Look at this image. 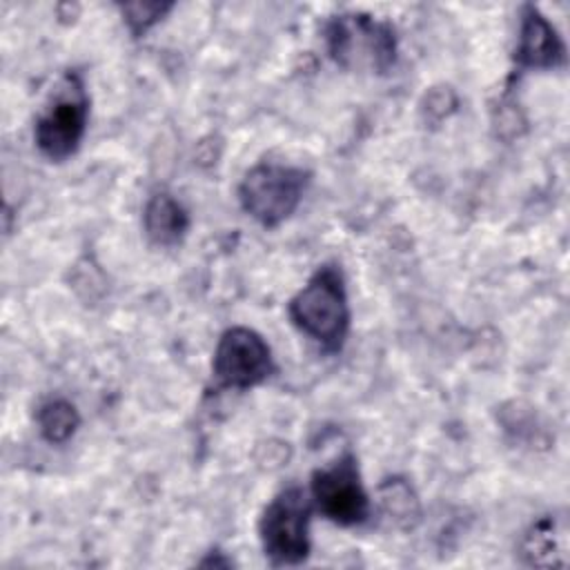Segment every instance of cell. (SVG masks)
Returning a JSON list of instances; mask_svg holds the SVG:
<instances>
[{
	"label": "cell",
	"mask_w": 570,
	"mask_h": 570,
	"mask_svg": "<svg viewBox=\"0 0 570 570\" xmlns=\"http://www.w3.org/2000/svg\"><path fill=\"white\" fill-rule=\"evenodd\" d=\"M289 316L301 332L325 350L336 352L350 327V305L341 272L321 267L292 298Z\"/></svg>",
	"instance_id": "1"
},
{
	"label": "cell",
	"mask_w": 570,
	"mask_h": 570,
	"mask_svg": "<svg viewBox=\"0 0 570 570\" xmlns=\"http://www.w3.org/2000/svg\"><path fill=\"white\" fill-rule=\"evenodd\" d=\"M309 174L301 167L263 163L249 169L238 187L243 209L265 227H276L298 207Z\"/></svg>",
	"instance_id": "2"
},
{
	"label": "cell",
	"mask_w": 570,
	"mask_h": 570,
	"mask_svg": "<svg viewBox=\"0 0 570 570\" xmlns=\"http://www.w3.org/2000/svg\"><path fill=\"white\" fill-rule=\"evenodd\" d=\"M312 505L301 488H287L265 508L258 532L265 554L281 566H294L309 554Z\"/></svg>",
	"instance_id": "3"
},
{
	"label": "cell",
	"mask_w": 570,
	"mask_h": 570,
	"mask_svg": "<svg viewBox=\"0 0 570 570\" xmlns=\"http://www.w3.org/2000/svg\"><path fill=\"white\" fill-rule=\"evenodd\" d=\"M87 111L85 87L76 73H69L36 120L33 138L38 149L51 160L69 158L85 136Z\"/></svg>",
	"instance_id": "4"
},
{
	"label": "cell",
	"mask_w": 570,
	"mask_h": 570,
	"mask_svg": "<svg viewBox=\"0 0 570 570\" xmlns=\"http://www.w3.org/2000/svg\"><path fill=\"white\" fill-rule=\"evenodd\" d=\"M327 45L343 67L385 71L394 62V33L387 24L363 13L336 16L327 27Z\"/></svg>",
	"instance_id": "5"
},
{
	"label": "cell",
	"mask_w": 570,
	"mask_h": 570,
	"mask_svg": "<svg viewBox=\"0 0 570 570\" xmlns=\"http://www.w3.org/2000/svg\"><path fill=\"white\" fill-rule=\"evenodd\" d=\"M312 497L316 508L338 525H358L370 514V499L352 454L312 474Z\"/></svg>",
	"instance_id": "6"
},
{
	"label": "cell",
	"mask_w": 570,
	"mask_h": 570,
	"mask_svg": "<svg viewBox=\"0 0 570 570\" xmlns=\"http://www.w3.org/2000/svg\"><path fill=\"white\" fill-rule=\"evenodd\" d=\"M274 370L269 345L249 327L227 330L214 352V376L220 387L247 390Z\"/></svg>",
	"instance_id": "7"
},
{
	"label": "cell",
	"mask_w": 570,
	"mask_h": 570,
	"mask_svg": "<svg viewBox=\"0 0 570 570\" xmlns=\"http://www.w3.org/2000/svg\"><path fill=\"white\" fill-rule=\"evenodd\" d=\"M566 60V47L554 27L534 9L525 7L517 45V62L528 69H550Z\"/></svg>",
	"instance_id": "8"
},
{
	"label": "cell",
	"mask_w": 570,
	"mask_h": 570,
	"mask_svg": "<svg viewBox=\"0 0 570 570\" xmlns=\"http://www.w3.org/2000/svg\"><path fill=\"white\" fill-rule=\"evenodd\" d=\"M521 554L525 563L550 568L568 566V528L563 519L543 517L530 525L521 541Z\"/></svg>",
	"instance_id": "9"
},
{
	"label": "cell",
	"mask_w": 570,
	"mask_h": 570,
	"mask_svg": "<svg viewBox=\"0 0 570 570\" xmlns=\"http://www.w3.org/2000/svg\"><path fill=\"white\" fill-rule=\"evenodd\" d=\"M142 220H145V232L151 238V243L163 245V247H171V245L180 243L189 227L187 212L169 194L151 196L145 207Z\"/></svg>",
	"instance_id": "10"
},
{
	"label": "cell",
	"mask_w": 570,
	"mask_h": 570,
	"mask_svg": "<svg viewBox=\"0 0 570 570\" xmlns=\"http://www.w3.org/2000/svg\"><path fill=\"white\" fill-rule=\"evenodd\" d=\"M78 423H80V416H78L76 407L69 401L53 399V401H47L38 410L40 434L49 443H65L67 439H71V434L76 432Z\"/></svg>",
	"instance_id": "11"
},
{
	"label": "cell",
	"mask_w": 570,
	"mask_h": 570,
	"mask_svg": "<svg viewBox=\"0 0 570 570\" xmlns=\"http://www.w3.org/2000/svg\"><path fill=\"white\" fill-rule=\"evenodd\" d=\"M381 508L399 525H412L419 517V503L410 485L403 481H387L381 485Z\"/></svg>",
	"instance_id": "12"
},
{
	"label": "cell",
	"mask_w": 570,
	"mask_h": 570,
	"mask_svg": "<svg viewBox=\"0 0 570 570\" xmlns=\"http://www.w3.org/2000/svg\"><path fill=\"white\" fill-rule=\"evenodd\" d=\"M169 9H171V4H160V2H129V4L120 7L129 29L136 36L145 33L151 24H156Z\"/></svg>",
	"instance_id": "13"
}]
</instances>
